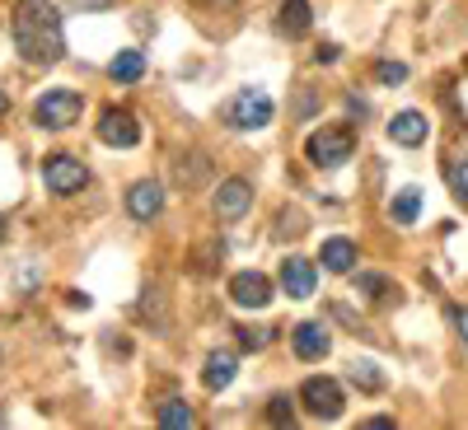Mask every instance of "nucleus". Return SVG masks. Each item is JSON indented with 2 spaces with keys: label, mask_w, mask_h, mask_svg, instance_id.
<instances>
[{
  "label": "nucleus",
  "mask_w": 468,
  "mask_h": 430,
  "mask_svg": "<svg viewBox=\"0 0 468 430\" xmlns=\"http://www.w3.org/2000/svg\"><path fill=\"white\" fill-rule=\"evenodd\" d=\"M15 47L28 66H57L66 52L57 0H19L15 5Z\"/></svg>",
  "instance_id": "obj_1"
},
{
  "label": "nucleus",
  "mask_w": 468,
  "mask_h": 430,
  "mask_svg": "<svg viewBox=\"0 0 468 430\" xmlns=\"http://www.w3.org/2000/svg\"><path fill=\"white\" fill-rule=\"evenodd\" d=\"M80 112H85V99L75 89H48L33 103V122L48 127V131H66V127L80 122Z\"/></svg>",
  "instance_id": "obj_2"
},
{
  "label": "nucleus",
  "mask_w": 468,
  "mask_h": 430,
  "mask_svg": "<svg viewBox=\"0 0 468 430\" xmlns=\"http://www.w3.org/2000/svg\"><path fill=\"white\" fill-rule=\"evenodd\" d=\"M300 403L309 416H319V421H337L346 412V393H342V383L328 379V374H314V379H304L300 383Z\"/></svg>",
  "instance_id": "obj_3"
},
{
  "label": "nucleus",
  "mask_w": 468,
  "mask_h": 430,
  "mask_svg": "<svg viewBox=\"0 0 468 430\" xmlns=\"http://www.w3.org/2000/svg\"><path fill=\"white\" fill-rule=\"evenodd\" d=\"M351 150H356V136H351L346 127H324L304 141V154H309V164H319V169H337L351 160Z\"/></svg>",
  "instance_id": "obj_4"
},
{
  "label": "nucleus",
  "mask_w": 468,
  "mask_h": 430,
  "mask_svg": "<svg viewBox=\"0 0 468 430\" xmlns=\"http://www.w3.org/2000/svg\"><path fill=\"white\" fill-rule=\"evenodd\" d=\"M43 178L57 197H75V192L90 187V169L80 160H70V154H48L43 160Z\"/></svg>",
  "instance_id": "obj_5"
},
{
  "label": "nucleus",
  "mask_w": 468,
  "mask_h": 430,
  "mask_svg": "<svg viewBox=\"0 0 468 430\" xmlns=\"http://www.w3.org/2000/svg\"><path fill=\"white\" fill-rule=\"evenodd\" d=\"M271 112H277V103H271L262 89H244V94H234L225 117H229V127H239V131H258V127L271 122Z\"/></svg>",
  "instance_id": "obj_6"
},
{
  "label": "nucleus",
  "mask_w": 468,
  "mask_h": 430,
  "mask_svg": "<svg viewBox=\"0 0 468 430\" xmlns=\"http://www.w3.org/2000/svg\"><path fill=\"white\" fill-rule=\"evenodd\" d=\"M249 206H253V187H249L244 178H225V183L216 187V215H220L225 225L244 220Z\"/></svg>",
  "instance_id": "obj_7"
},
{
  "label": "nucleus",
  "mask_w": 468,
  "mask_h": 430,
  "mask_svg": "<svg viewBox=\"0 0 468 430\" xmlns=\"http://www.w3.org/2000/svg\"><path fill=\"white\" fill-rule=\"evenodd\" d=\"M99 141L103 145H112V150H132L136 141H141V122H136V117L132 112H103L99 117Z\"/></svg>",
  "instance_id": "obj_8"
},
{
  "label": "nucleus",
  "mask_w": 468,
  "mask_h": 430,
  "mask_svg": "<svg viewBox=\"0 0 468 430\" xmlns=\"http://www.w3.org/2000/svg\"><path fill=\"white\" fill-rule=\"evenodd\" d=\"M160 211H165V187L154 183V178H141V183L127 187V215H132V220L145 225V220H154Z\"/></svg>",
  "instance_id": "obj_9"
},
{
  "label": "nucleus",
  "mask_w": 468,
  "mask_h": 430,
  "mask_svg": "<svg viewBox=\"0 0 468 430\" xmlns=\"http://www.w3.org/2000/svg\"><path fill=\"white\" fill-rule=\"evenodd\" d=\"M229 299L239 309H267L271 304V281L262 271H239V277L229 281Z\"/></svg>",
  "instance_id": "obj_10"
},
{
  "label": "nucleus",
  "mask_w": 468,
  "mask_h": 430,
  "mask_svg": "<svg viewBox=\"0 0 468 430\" xmlns=\"http://www.w3.org/2000/svg\"><path fill=\"white\" fill-rule=\"evenodd\" d=\"M282 286H286V295H291V299H309V295H314V286H319L314 262H304V257H286V262H282Z\"/></svg>",
  "instance_id": "obj_11"
},
{
  "label": "nucleus",
  "mask_w": 468,
  "mask_h": 430,
  "mask_svg": "<svg viewBox=\"0 0 468 430\" xmlns=\"http://www.w3.org/2000/svg\"><path fill=\"white\" fill-rule=\"evenodd\" d=\"M295 356L300 361H319V356H328V346H333V337H328V328L319 323V319H309V323H295Z\"/></svg>",
  "instance_id": "obj_12"
},
{
  "label": "nucleus",
  "mask_w": 468,
  "mask_h": 430,
  "mask_svg": "<svg viewBox=\"0 0 468 430\" xmlns=\"http://www.w3.org/2000/svg\"><path fill=\"white\" fill-rule=\"evenodd\" d=\"M239 374V361L229 356V351H211L207 365H202V383L211 388V393H220V388H229V379Z\"/></svg>",
  "instance_id": "obj_13"
},
{
  "label": "nucleus",
  "mask_w": 468,
  "mask_h": 430,
  "mask_svg": "<svg viewBox=\"0 0 468 430\" xmlns=\"http://www.w3.org/2000/svg\"><path fill=\"white\" fill-rule=\"evenodd\" d=\"M309 24H314V10H309V0H286V5L277 10V28H282V37H304Z\"/></svg>",
  "instance_id": "obj_14"
},
{
  "label": "nucleus",
  "mask_w": 468,
  "mask_h": 430,
  "mask_svg": "<svg viewBox=\"0 0 468 430\" xmlns=\"http://www.w3.org/2000/svg\"><path fill=\"white\" fill-rule=\"evenodd\" d=\"M388 136H394L399 145H408V150H417L426 141V117L421 112H399L394 122H388Z\"/></svg>",
  "instance_id": "obj_15"
},
{
  "label": "nucleus",
  "mask_w": 468,
  "mask_h": 430,
  "mask_svg": "<svg viewBox=\"0 0 468 430\" xmlns=\"http://www.w3.org/2000/svg\"><path fill=\"white\" fill-rule=\"evenodd\" d=\"M319 262L328 271H351V267H356V244H351V239H328L319 248Z\"/></svg>",
  "instance_id": "obj_16"
},
{
  "label": "nucleus",
  "mask_w": 468,
  "mask_h": 430,
  "mask_svg": "<svg viewBox=\"0 0 468 430\" xmlns=\"http://www.w3.org/2000/svg\"><path fill=\"white\" fill-rule=\"evenodd\" d=\"M108 75H112L117 85H136L141 75H145V57L141 52H117L112 66H108Z\"/></svg>",
  "instance_id": "obj_17"
},
{
  "label": "nucleus",
  "mask_w": 468,
  "mask_h": 430,
  "mask_svg": "<svg viewBox=\"0 0 468 430\" xmlns=\"http://www.w3.org/2000/svg\"><path fill=\"white\" fill-rule=\"evenodd\" d=\"M388 215H394L399 225H417V215H421V192H417V187L399 192V197L388 202Z\"/></svg>",
  "instance_id": "obj_18"
},
{
  "label": "nucleus",
  "mask_w": 468,
  "mask_h": 430,
  "mask_svg": "<svg viewBox=\"0 0 468 430\" xmlns=\"http://www.w3.org/2000/svg\"><path fill=\"white\" fill-rule=\"evenodd\" d=\"M154 421H160V425H183V430H187V425H197L192 407H187V403H178V398H169L160 412H154Z\"/></svg>",
  "instance_id": "obj_19"
},
{
  "label": "nucleus",
  "mask_w": 468,
  "mask_h": 430,
  "mask_svg": "<svg viewBox=\"0 0 468 430\" xmlns=\"http://www.w3.org/2000/svg\"><path fill=\"white\" fill-rule=\"evenodd\" d=\"M351 383H356V388H366V393H375V388L384 383V374H379L370 361H351Z\"/></svg>",
  "instance_id": "obj_20"
},
{
  "label": "nucleus",
  "mask_w": 468,
  "mask_h": 430,
  "mask_svg": "<svg viewBox=\"0 0 468 430\" xmlns=\"http://www.w3.org/2000/svg\"><path fill=\"white\" fill-rule=\"evenodd\" d=\"M450 192H454L459 206H468V160L463 164H450Z\"/></svg>",
  "instance_id": "obj_21"
},
{
  "label": "nucleus",
  "mask_w": 468,
  "mask_h": 430,
  "mask_svg": "<svg viewBox=\"0 0 468 430\" xmlns=\"http://www.w3.org/2000/svg\"><path fill=\"white\" fill-rule=\"evenodd\" d=\"M375 80H379V85H403V80H408V66H403V61H379V66H375Z\"/></svg>",
  "instance_id": "obj_22"
},
{
  "label": "nucleus",
  "mask_w": 468,
  "mask_h": 430,
  "mask_svg": "<svg viewBox=\"0 0 468 430\" xmlns=\"http://www.w3.org/2000/svg\"><path fill=\"white\" fill-rule=\"evenodd\" d=\"M267 421L291 425V421H295V407H291V398H271V403H267Z\"/></svg>",
  "instance_id": "obj_23"
},
{
  "label": "nucleus",
  "mask_w": 468,
  "mask_h": 430,
  "mask_svg": "<svg viewBox=\"0 0 468 430\" xmlns=\"http://www.w3.org/2000/svg\"><path fill=\"white\" fill-rule=\"evenodd\" d=\"M271 337H277L271 328H239V341H244V351H258V346H267Z\"/></svg>",
  "instance_id": "obj_24"
},
{
  "label": "nucleus",
  "mask_w": 468,
  "mask_h": 430,
  "mask_svg": "<svg viewBox=\"0 0 468 430\" xmlns=\"http://www.w3.org/2000/svg\"><path fill=\"white\" fill-rule=\"evenodd\" d=\"M384 286H388V281H384V277H361V290H366V295H370V299H384V295H388V290H384Z\"/></svg>",
  "instance_id": "obj_25"
},
{
  "label": "nucleus",
  "mask_w": 468,
  "mask_h": 430,
  "mask_svg": "<svg viewBox=\"0 0 468 430\" xmlns=\"http://www.w3.org/2000/svg\"><path fill=\"white\" fill-rule=\"evenodd\" d=\"M66 5H70V10H108L112 0H66Z\"/></svg>",
  "instance_id": "obj_26"
},
{
  "label": "nucleus",
  "mask_w": 468,
  "mask_h": 430,
  "mask_svg": "<svg viewBox=\"0 0 468 430\" xmlns=\"http://www.w3.org/2000/svg\"><path fill=\"white\" fill-rule=\"evenodd\" d=\"M346 112H351V117H356V122H361V117H366V112H370V108H366V103H361V99H356V94H351V99H346Z\"/></svg>",
  "instance_id": "obj_27"
},
{
  "label": "nucleus",
  "mask_w": 468,
  "mask_h": 430,
  "mask_svg": "<svg viewBox=\"0 0 468 430\" xmlns=\"http://www.w3.org/2000/svg\"><path fill=\"white\" fill-rule=\"evenodd\" d=\"M319 61L333 66V61H337V43H324V47H319Z\"/></svg>",
  "instance_id": "obj_28"
},
{
  "label": "nucleus",
  "mask_w": 468,
  "mask_h": 430,
  "mask_svg": "<svg viewBox=\"0 0 468 430\" xmlns=\"http://www.w3.org/2000/svg\"><path fill=\"white\" fill-rule=\"evenodd\" d=\"M459 319V332H463V341H468V314H454Z\"/></svg>",
  "instance_id": "obj_29"
},
{
  "label": "nucleus",
  "mask_w": 468,
  "mask_h": 430,
  "mask_svg": "<svg viewBox=\"0 0 468 430\" xmlns=\"http://www.w3.org/2000/svg\"><path fill=\"white\" fill-rule=\"evenodd\" d=\"M5 234H10V225H5V215H0V244H5Z\"/></svg>",
  "instance_id": "obj_30"
},
{
  "label": "nucleus",
  "mask_w": 468,
  "mask_h": 430,
  "mask_svg": "<svg viewBox=\"0 0 468 430\" xmlns=\"http://www.w3.org/2000/svg\"><path fill=\"white\" fill-rule=\"evenodd\" d=\"M5 108H10V103H5V94H0V112H5Z\"/></svg>",
  "instance_id": "obj_31"
}]
</instances>
